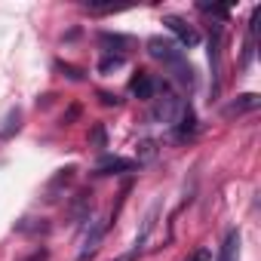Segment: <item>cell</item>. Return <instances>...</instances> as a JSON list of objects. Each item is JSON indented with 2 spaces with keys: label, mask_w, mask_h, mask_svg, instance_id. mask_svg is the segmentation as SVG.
Wrapping results in <instances>:
<instances>
[{
  "label": "cell",
  "mask_w": 261,
  "mask_h": 261,
  "mask_svg": "<svg viewBox=\"0 0 261 261\" xmlns=\"http://www.w3.org/2000/svg\"><path fill=\"white\" fill-rule=\"evenodd\" d=\"M148 53H151L157 62H163V65H175V62L185 59V56H181V46H178L175 40H163V37H151V40H148Z\"/></svg>",
  "instance_id": "obj_3"
},
{
  "label": "cell",
  "mask_w": 261,
  "mask_h": 261,
  "mask_svg": "<svg viewBox=\"0 0 261 261\" xmlns=\"http://www.w3.org/2000/svg\"><path fill=\"white\" fill-rule=\"evenodd\" d=\"M157 215H160V203H154V206L148 209V215H145V221H142V230H139V237H136V249H133V252H142V249H145L148 237H151L154 227H157Z\"/></svg>",
  "instance_id": "obj_8"
},
{
  "label": "cell",
  "mask_w": 261,
  "mask_h": 261,
  "mask_svg": "<svg viewBox=\"0 0 261 261\" xmlns=\"http://www.w3.org/2000/svg\"><path fill=\"white\" fill-rule=\"evenodd\" d=\"M255 25H258V10H252L249 28H246V43H243V59H240V68H249V65H252V56H255Z\"/></svg>",
  "instance_id": "obj_9"
},
{
  "label": "cell",
  "mask_w": 261,
  "mask_h": 261,
  "mask_svg": "<svg viewBox=\"0 0 261 261\" xmlns=\"http://www.w3.org/2000/svg\"><path fill=\"white\" fill-rule=\"evenodd\" d=\"M71 178H74V166H68V169H59V175H56V178L49 181V188H46V194H49L46 200H53V194H56L59 188H65V185H68Z\"/></svg>",
  "instance_id": "obj_19"
},
{
  "label": "cell",
  "mask_w": 261,
  "mask_h": 261,
  "mask_svg": "<svg viewBox=\"0 0 261 261\" xmlns=\"http://www.w3.org/2000/svg\"><path fill=\"white\" fill-rule=\"evenodd\" d=\"M157 89H160V80H154L151 74H142L139 71V77L133 80V95H139V98H154Z\"/></svg>",
  "instance_id": "obj_10"
},
{
  "label": "cell",
  "mask_w": 261,
  "mask_h": 261,
  "mask_svg": "<svg viewBox=\"0 0 261 261\" xmlns=\"http://www.w3.org/2000/svg\"><path fill=\"white\" fill-rule=\"evenodd\" d=\"M200 10H203V13H212V16H218V19H227V10H224V7H209V4H200Z\"/></svg>",
  "instance_id": "obj_23"
},
{
  "label": "cell",
  "mask_w": 261,
  "mask_h": 261,
  "mask_svg": "<svg viewBox=\"0 0 261 261\" xmlns=\"http://www.w3.org/2000/svg\"><path fill=\"white\" fill-rule=\"evenodd\" d=\"M240 258V230H227L224 243H221V252H218V261H237Z\"/></svg>",
  "instance_id": "obj_13"
},
{
  "label": "cell",
  "mask_w": 261,
  "mask_h": 261,
  "mask_svg": "<svg viewBox=\"0 0 261 261\" xmlns=\"http://www.w3.org/2000/svg\"><path fill=\"white\" fill-rule=\"evenodd\" d=\"M19 126H22V111L16 108V111H10V114H7L4 126H0V139H10L13 133H19Z\"/></svg>",
  "instance_id": "obj_18"
},
{
  "label": "cell",
  "mask_w": 261,
  "mask_h": 261,
  "mask_svg": "<svg viewBox=\"0 0 261 261\" xmlns=\"http://www.w3.org/2000/svg\"><path fill=\"white\" fill-rule=\"evenodd\" d=\"M56 68H59V71H65V74H68V77H71V80H83V71H77V68H74V65H62V62H59V65H56Z\"/></svg>",
  "instance_id": "obj_22"
},
{
  "label": "cell",
  "mask_w": 261,
  "mask_h": 261,
  "mask_svg": "<svg viewBox=\"0 0 261 261\" xmlns=\"http://www.w3.org/2000/svg\"><path fill=\"white\" fill-rule=\"evenodd\" d=\"M92 191H80L71 203H68V218H71V224H83V221H89L92 218Z\"/></svg>",
  "instance_id": "obj_5"
},
{
  "label": "cell",
  "mask_w": 261,
  "mask_h": 261,
  "mask_svg": "<svg viewBox=\"0 0 261 261\" xmlns=\"http://www.w3.org/2000/svg\"><path fill=\"white\" fill-rule=\"evenodd\" d=\"M98 43H101L108 53H114V49H117V56H123V53H126V46H133V40H129V37H120V34H101V37H98Z\"/></svg>",
  "instance_id": "obj_15"
},
{
  "label": "cell",
  "mask_w": 261,
  "mask_h": 261,
  "mask_svg": "<svg viewBox=\"0 0 261 261\" xmlns=\"http://www.w3.org/2000/svg\"><path fill=\"white\" fill-rule=\"evenodd\" d=\"M136 160H139V163H151V160H157V142L142 139V142L136 145Z\"/></svg>",
  "instance_id": "obj_17"
},
{
  "label": "cell",
  "mask_w": 261,
  "mask_h": 261,
  "mask_svg": "<svg viewBox=\"0 0 261 261\" xmlns=\"http://www.w3.org/2000/svg\"><path fill=\"white\" fill-rule=\"evenodd\" d=\"M209 62H212V92L218 95V86H221V25L212 28V37H209Z\"/></svg>",
  "instance_id": "obj_6"
},
{
  "label": "cell",
  "mask_w": 261,
  "mask_h": 261,
  "mask_svg": "<svg viewBox=\"0 0 261 261\" xmlns=\"http://www.w3.org/2000/svg\"><path fill=\"white\" fill-rule=\"evenodd\" d=\"M169 68H172V77H175L181 86H188V89L194 86V68H191L185 59H181V62H175V65H169Z\"/></svg>",
  "instance_id": "obj_16"
},
{
  "label": "cell",
  "mask_w": 261,
  "mask_h": 261,
  "mask_svg": "<svg viewBox=\"0 0 261 261\" xmlns=\"http://www.w3.org/2000/svg\"><path fill=\"white\" fill-rule=\"evenodd\" d=\"M123 62H126L123 56H108V59H101V65H98V71H101V74H108V71H114V68H120Z\"/></svg>",
  "instance_id": "obj_20"
},
{
  "label": "cell",
  "mask_w": 261,
  "mask_h": 261,
  "mask_svg": "<svg viewBox=\"0 0 261 261\" xmlns=\"http://www.w3.org/2000/svg\"><path fill=\"white\" fill-rule=\"evenodd\" d=\"M163 25L178 37V46H188V49H191V46H197V43H200L197 28H194V25H188L185 19H178V16H166V19H163Z\"/></svg>",
  "instance_id": "obj_4"
},
{
  "label": "cell",
  "mask_w": 261,
  "mask_h": 261,
  "mask_svg": "<svg viewBox=\"0 0 261 261\" xmlns=\"http://www.w3.org/2000/svg\"><path fill=\"white\" fill-rule=\"evenodd\" d=\"M175 133H178V139H188V136H194L197 133V117H194V111L185 105V111H181V117L175 120Z\"/></svg>",
  "instance_id": "obj_14"
},
{
  "label": "cell",
  "mask_w": 261,
  "mask_h": 261,
  "mask_svg": "<svg viewBox=\"0 0 261 261\" xmlns=\"http://www.w3.org/2000/svg\"><path fill=\"white\" fill-rule=\"evenodd\" d=\"M181 111H185V101H181L178 95L166 92V86H163V95H154L151 120H154V123H169V126H175V120L181 117Z\"/></svg>",
  "instance_id": "obj_1"
},
{
  "label": "cell",
  "mask_w": 261,
  "mask_h": 261,
  "mask_svg": "<svg viewBox=\"0 0 261 261\" xmlns=\"http://www.w3.org/2000/svg\"><path fill=\"white\" fill-rule=\"evenodd\" d=\"M98 98H101V105H117V95H111V92H98Z\"/></svg>",
  "instance_id": "obj_26"
},
{
  "label": "cell",
  "mask_w": 261,
  "mask_h": 261,
  "mask_svg": "<svg viewBox=\"0 0 261 261\" xmlns=\"http://www.w3.org/2000/svg\"><path fill=\"white\" fill-rule=\"evenodd\" d=\"M89 142H92L95 148H105V126H95V129H92V136H89Z\"/></svg>",
  "instance_id": "obj_21"
},
{
  "label": "cell",
  "mask_w": 261,
  "mask_h": 261,
  "mask_svg": "<svg viewBox=\"0 0 261 261\" xmlns=\"http://www.w3.org/2000/svg\"><path fill=\"white\" fill-rule=\"evenodd\" d=\"M133 169H136L133 160H123V157H105V160H98L95 175H120V172H133Z\"/></svg>",
  "instance_id": "obj_7"
},
{
  "label": "cell",
  "mask_w": 261,
  "mask_h": 261,
  "mask_svg": "<svg viewBox=\"0 0 261 261\" xmlns=\"http://www.w3.org/2000/svg\"><path fill=\"white\" fill-rule=\"evenodd\" d=\"M46 258H49V252H46V249H37V252H34L31 258H25V261H46Z\"/></svg>",
  "instance_id": "obj_25"
},
{
  "label": "cell",
  "mask_w": 261,
  "mask_h": 261,
  "mask_svg": "<svg viewBox=\"0 0 261 261\" xmlns=\"http://www.w3.org/2000/svg\"><path fill=\"white\" fill-rule=\"evenodd\" d=\"M16 230L25 233V237H46L53 227H49L46 218H22V221H16Z\"/></svg>",
  "instance_id": "obj_12"
},
{
  "label": "cell",
  "mask_w": 261,
  "mask_h": 261,
  "mask_svg": "<svg viewBox=\"0 0 261 261\" xmlns=\"http://www.w3.org/2000/svg\"><path fill=\"white\" fill-rule=\"evenodd\" d=\"M136 255H139V252H129V255H120L117 261H136Z\"/></svg>",
  "instance_id": "obj_27"
},
{
  "label": "cell",
  "mask_w": 261,
  "mask_h": 261,
  "mask_svg": "<svg viewBox=\"0 0 261 261\" xmlns=\"http://www.w3.org/2000/svg\"><path fill=\"white\" fill-rule=\"evenodd\" d=\"M108 218H98V221H89V227H86V233H83V246H80V255H77V261H89L95 252H98V246H101V240H105V233H108Z\"/></svg>",
  "instance_id": "obj_2"
},
{
  "label": "cell",
  "mask_w": 261,
  "mask_h": 261,
  "mask_svg": "<svg viewBox=\"0 0 261 261\" xmlns=\"http://www.w3.org/2000/svg\"><path fill=\"white\" fill-rule=\"evenodd\" d=\"M258 95L255 92H246V95H237V101H230L227 108H224V117H240V114H246V111H255L258 108Z\"/></svg>",
  "instance_id": "obj_11"
},
{
  "label": "cell",
  "mask_w": 261,
  "mask_h": 261,
  "mask_svg": "<svg viewBox=\"0 0 261 261\" xmlns=\"http://www.w3.org/2000/svg\"><path fill=\"white\" fill-rule=\"evenodd\" d=\"M188 261H209V249H197Z\"/></svg>",
  "instance_id": "obj_24"
}]
</instances>
